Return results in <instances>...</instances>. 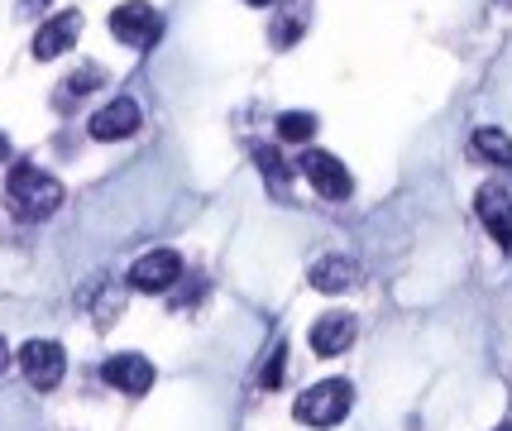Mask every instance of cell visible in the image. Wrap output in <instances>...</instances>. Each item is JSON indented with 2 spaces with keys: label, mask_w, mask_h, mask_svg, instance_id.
<instances>
[{
  "label": "cell",
  "mask_w": 512,
  "mask_h": 431,
  "mask_svg": "<svg viewBox=\"0 0 512 431\" xmlns=\"http://www.w3.org/2000/svg\"><path fill=\"white\" fill-rule=\"evenodd\" d=\"M307 341H312L316 355H345L355 345V317L350 312H326V317H316Z\"/></svg>",
  "instance_id": "11"
},
{
  "label": "cell",
  "mask_w": 512,
  "mask_h": 431,
  "mask_svg": "<svg viewBox=\"0 0 512 431\" xmlns=\"http://www.w3.org/2000/svg\"><path fill=\"white\" fill-rule=\"evenodd\" d=\"M307 278H312L316 293H345V288L359 278V269H355V259H345V254H326V259L312 264Z\"/></svg>",
  "instance_id": "12"
},
{
  "label": "cell",
  "mask_w": 512,
  "mask_h": 431,
  "mask_svg": "<svg viewBox=\"0 0 512 431\" xmlns=\"http://www.w3.org/2000/svg\"><path fill=\"white\" fill-rule=\"evenodd\" d=\"M254 159H259V168L268 173V182H273V187H288V168H283V159H278L273 149H254Z\"/></svg>",
  "instance_id": "16"
},
{
  "label": "cell",
  "mask_w": 512,
  "mask_h": 431,
  "mask_svg": "<svg viewBox=\"0 0 512 431\" xmlns=\"http://www.w3.org/2000/svg\"><path fill=\"white\" fill-rule=\"evenodd\" d=\"M101 379H106L115 393L139 398V393L154 388V364L144 360V355H134V350H125V355H111V360L101 364Z\"/></svg>",
  "instance_id": "8"
},
{
  "label": "cell",
  "mask_w": 512,
  "mask_h": 431,
  "mask_svg": "<svg viewBox=\"0 0 512 431\" xmlns=\"http://www.w3.org/2000/svg\"><path fill=\"white\" fill-rule=\"evenodd\" d=\"M498 5H512V0H498Z\"/></svg>",
  "instance_id": "23"
},
{
  "label": "cell",
  "mask_w": 512,
  "mask_h": 431,
  "mask_svg": "<svg viewBox=\"0 0 512 431\" xmlns=\"http://www.w3.org/2000/svg\"><path fill=\"white\" fill-rule=\"evenodd\" d=\"M63 206V182L44 173V168H34V163H15L10 168V178H5V211L15 216V221H48L53 211Z\"/></svg>",
  "instance_id": "1"
},
{
  "label": "cell",
  "mask_w": 512,
  "mask_h": 431,
  "mask_svg": "<svg viewBox=\"0 0 512 431\" xmlns=\"http://www.w3.org/2000/svg\"><path fill=\"white\" fill-rule=\"evenodd\" d=\"M283 355H288V350H283V345H278V350H273V355H268L264 374H259V384H264V388H278V384H283V369H288V360H283Z\"/></svg>",
  "instance_id": "17"
},
{
  "label": "cell",
  "mask_w": 512,
  "mask_h": 431,
  "mask_svg": "<svg viewBox=\"0 0 512 431\" xmlns=\"http://www.w3.org/2000/svg\"><path fill=\"white\" fill-rule=\"evenodd\" d=\"M24 369V379L39 388V393H48V388H58L63 384V374H67V355H63V345L58 341H24V350L15 355Z\"/></svg>",
  "instance_id": "5"
},
{
  "label": "cell",
  "mask_w": 512,
  "mask_h": 431,
  "mask_svg": "<svg viewBox=\"0 0 512 431\" xmlns=\"http://www.w3.org/2000/svg\"><path fill=\"white\" fill-rule=\"evenodd\" d=\"M44 5H48V0H20V10H24V15H39Z\"/></svg>",
  "instance_id": "18"
},
{
  "label": "cell",
  "mask_w": 512,
  "mask_h": 431,
  "mask_svg": "<svg viewBox=\"0 0 512 431\" xmlns=\"http://www.w3.org/2000/svg\"><path fill=\"white\" fill-rule=\"evenodd\" d=\"M101 82H106V72H101V68L72 72V77H67V96H87V91H96Z\"/></svg>",
  "instance_id": "15"
},
{
  "label": "cell",
  "mask_w": 512,
  "mask_h": 431,
  "mask_svg": "<svg viewBox=\"0 0 512 431\" xmlns=\"http://www.w3.org/2000/svg\"><path fill=\"white\" fill-rule=\"evenodd\" d=\"M312 135H316V115L312 111H283V115H278V139L307 144Z\"/></svg>",
  "instance_id": "14"
},
{
  "label": "cell",
  "mask_w": 512,
  "mask_h": 431,
  "mask_svg": "<svg viewBox=\"0 0 512 431\" xmlns=\"http://www.w3.org/2000/svg\"><path fill=\"white\" fill-rule=\"evenodd\" d=\"M10 364V345H5V336H0V369Z\"/></svg>",
  "instance_id": "19"
},
{
  "label": "cell",
  "mask_w": 512,
  "mask_h": 431,
  "mask_svg": "<svg viewBox=\"0 0 512 431\" xmlns=\"http://www.w3.org/2000/svg\"><path fill=\"white\" fill-rule=\"evenodd\" d=\"M5 159H10V139L0 135V163H5Z\"/></svg>",
  "instance_id": "20"
},
{
  "label": "cell",
  "mask_w": 512,
  "mask_h": 431,
  "mask_svg": "<svg viewBox=\"0 0 512 431\" xmlns=\"http://www.w3.org/2000/svg\"><path fill=\"white\" fill-rule=\"evenodd\" d=\"M111 34L130 48H149L163 34V20H158V10L149 0H125V5L111 10Z\"/></svg>",
  "instance_id": "4"
},
{
  "label": "cell",
  "mask_w": 512,
  "mask_h": 431,
  "mask_svg": "<svg viewBox=\"0 0 512 431\" xmlns=\"http://www.w3.org/2000/svg\"><path fill=\"white\" fill-rule=\"evenodd\" d=\"M77 34H82V15L77 10H63V15H53V20L34 34V58L39 63H48V58H58V53H67V48L77 44Z\"/></svg>",
  "instance_id": "9"
},
{
  "label": "cell",
  "mask_w": 512,
  "mask_h": 431,
  "mask_svg": "<svg viewBox=\"0 0 512 431\" xmlns=\"http://www.w3.org/2000/svg\"><path fill=\"white\" fill-rule=\"evenodd\" d=\"M178 278H182V259L173 250H149L130 264L134 293H168V288H178Z\"/></svg>",
  "instance_id": "7"
},
{
  "label": "cell",
  "mask_w": 512,
  "mask_h": 431,
  "mask_svg": "<svg viewBox=\"0 0 512 431\" xmlns=\"http://www.w3.org/2000/svg\"><path fill=\"white\" fill-rule=\"evenodd\" d=\"M469 149H474L484 163L512 168V135H508V130H498V125H479V130H474V139H469Z\"/></svg>",
  "instance_id": "13"
},
{
  "label": "cell",
  "mask_w": 512,
  "mask_h": 431,
  "mask_svg": "<svg viewBox=\"0 0 512 431\" xmlns=\"http://www.w3.org/2000/svg\"><path fill=\"white\" fill-rule=\"evenodd\" d=\"M139 130V106H134L130 96H115L111 106H101V111L91 115V139H125Z\"/></svg>",
  "instance_id": "10"
},
{
  "label": "cell",
  "mask_w": 512,
  "mask_h": 431,
  "mask_svg": "<svg viewBox=\"0 0 512 431\" xmlns=\"http://www.w3.org/2000/svg\"><path fill=\"white\" fill-rule=\"evenodd\" d=\"M350 403H355V388L345 384V379H321V384H312L307 393H297L292 417H297L302 427H340V422L350 417Z\"/></svg>",
  "instance_id": "2"
},
{
  "label": "cell",
  "mask_w": 512,
  "mask_h": 431,
  "mask_svg": "<svg viewBox=\"0 0 512 431\" xmlns=\"http://www.w3.org/2000/svg\"><path fill=\"white\" fill-rule=\"evenodd\" d=\"M302 178L312 182L316 192L326 197V202H345L350 192H355V178H350V168L335 159V154H326V149H312V154H302Z\"/></svg>",
  "instance_id": "6"
},
{
  "label": "cell",
  "mask_w": 512,
  "mask_h": 431,
  "mask_svg": "<svg viewBox=\"0 0 512 431\" xmlns=\"http://www.w3.org/2000/svg\"><path fill=\"white\" fill-rule=\"evenodd\" d=\"M498 431H512V422H508V427H498Z\"/></svg>",
  "instance_id": "22"
},
{
  "label": "cell",
  "mask_w": 512,
  "mask_h": 431,
  "mask_svg": "<svg viewBox=\"0 0 512 431\" xmlns=\"http://www.w3.org/2000/svg\"><path fill=\"white\" fill-rule=\"evenodd\" d=\"M474 211H479V221L489 226V235L512 250V178H489L479 192H474Z\"/></svg>",
  "instance_id": "3"
},
{
  "label": "cell",
  "mask_w": 512,
  "mask_h": 431,
  "mask_svg": "<svg viewBox=\"0 0 512 431\" xmlns=\"http://www.w3.org/2000/svg\"><path fill=\"white\" fill-rule=\"evenodd\" d=\"M249 5H273V0H249Z\"/></svg>",
  "instance_id": "21"
}]
</instances>
